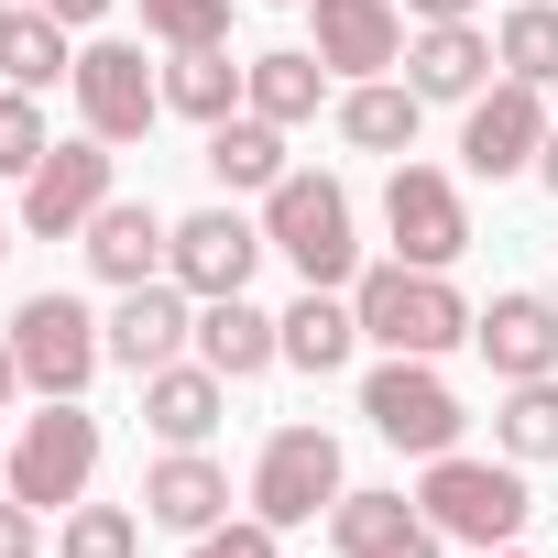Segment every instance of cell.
Here are the masks:
<instances>
[{
	"mask_svg": "<svg viewBox=\"0 0 558 558\" xmlns=\"http://www.w3.org/2000/svg\"><path fill=\"white\" fill-rule=\"evenodd\" d=\"M12 395H34V384H23V362H12V329H0V416H12Z\"/></svg>",
	"mask_w": 558,
	"mask_h": 558,
	"instance_id": "obj_36",
	"label": "cell"
},
{
	"mask_svg": "<svg viewBox=\"0 0 558 558\" xmlns=\"http://www.w3.org/2000/svg\"><path fill=\"white\" fill-rule=\"evenodd\" d=\"M493 66H504V56H493L482 23H416V34H405V88H416V99H460V110H471V99L493 88Z\"/></svg>",
	"mask_w": 558,
	"mask_h": 558,
	"instance_id": "obj_17",
	"label": "cell"
},
{
	"mask_svg": "<svg viewBox=\"0 0 558 558\" xmlns=\"http://www.w3.org/2000/svg\"><path fill=\"white\" fill-rule=\"evenodd\" d=\"M471 351L493 362V384H536V373H558V296L504 286V296L471 318Z\"/></svg>",
	"mask_w": 558,
	"mask_h": 558,
	"instance_id": "obj_14",
	"label": "cell"
},
{
	"mask_svg": "<svg viewBox=\"0 0 558 558\" xmlns=\"http://www.w3.org/2000/svg\"><path fill=\"white\" fill-rule=\"evenodd\" d=\"M77 121L99 132V143H143L154 121H165V77L143 66V45H121V34H99V45H77Z\"/></svg>",
	"mask_w": 558,
	"mask_h": 558,
	"instance_id": "obj_9",
	"label": "cell"
},
{
	"mask_svg": "<svg viewBox=\"0 0 558 558\" xmlns=\"http://www.w3.org/2000/svg\"><path fill=\"white\" fill-rule=\"evenodd\" d=\"M536 186H547V197H558V132H547V154H536Z\"/></svg>",
	"mask_w": 558,
	"mask_h": 558,
	"instance_id": "obj_38",
	"label": "cell"
},
{
	"mask_svg": "<svg viewBox=\"0 0 558 558\" xmlns=\"http://www.w3.org/2000/svg\"><path fill=\"white\" fill-rule=\"evenodd\" d=\"M416 504H427V525L449 536V547H514L525 536V514H536V493H525V460H471V449H438L427 460V482H416Z\"/></svg>",
	"mask_w": 558,
	"mask_h": 558,
	"instance_id": "obj_2",
	"label": "cell"
},
{
	"mask_svg": "<svg viewBox=\"0 0 558 558\" xmlns=\"http://www.w3.org/2000/svg\"><path fill=\"white\" fill-rule=\"evenodd\" d=\"M274 12H296V0H274Z\"/></svg>",
	"mask_w": 558,
	"mask_h": 558,
	"instance_id": "obj_41",
	"label": "cell"
},
{
	"mask_svg": "<svg viewBox=\"0 0 558 558\" xmlns=\"http://www.w3.org/2000/svg\"><path fill=\"white\" fill-rule=\"evenodd\" d=\"M416 23H471V0H405Z\"/></svg>",
	"mask_w": 558,
	"mask_h": 558,
	"instance_id": "obj_37",
	"label": "cell"
},
{
	"mask_svg": "<svg viewBox=\"0 0 558 558\" xmlns=\"http://www.w3.org/2000/svg\"><path fill=\"white\" fill-rule=\"evenodd\" d=\"M143 34H154L165 56H186V45H230V0H143Z\"/></svg>",
	"mask_w": 558,
	"mask_h": 558,
	"instance_id": "obj_32",
	"label": "cell"
},
{
	"mask_svg": "<svg viewBox=\"0 0 558 558\" xmlns=\"http://www.w3.org/2000/svg\"><path fill=\"white\" fill-rule=\"evenodd\" d=\"M197 362H208L219 384H252V373L286 362V318H263L252 296H208V307H197Z\"/></svg>",
	"mask_w": 558,
	"mask_h": 558,
	"instance_id": "obj_21",
	"label": "cell"
},
{
	"mask_svg": "<svg viewBox=\"0 0 558 558\" xmlns=\"http://www.w3.org/2000/svg\"><path fill=\"white\" fill-rule=\"evenodd\" d=\"M547 88H525V77H493L482 99H471V121H460V175H536V154H547Z\"/></svg>",
	"mask_w": 558,
	"mask_h": 558,
	"instance_id": "obj_10",
	"label": "cell"
},
{
	"mask_svg": "<svg viewBox=\"0 0 558 558\" xmlns=\"http://www.w3.org/2000/svg\"><path fill=\"white\" fill-rule=\"evenodd\" d=\"M110 165H121V143H99V132L56 143V154L23 175V230H34V241H77V230L110 208Z\"/></svg>",
	"mask_w": 558,
	"mask_h": 558,
	"instance_id": "obj_11",
	"label": "cell"
},
{
	"mask_svg": "<svg viewBox=\"0 0 558 558\" xmlns=\"http://www.w3.org/2000/svg\"><path fill=\"white\" fill-rule=\"evenodd\" d=\"M0 558H45V514L23 493H0Z\"/></svg>",
	"mask_w": 558,
	"mask_h": 558,
	"instance_id": "obj_34",
	"label": "cell"
},
{
	"mask_svg": "<svg viewBox=\"0 0 558 558\" xmlns=\"http://www.w3.org/2000/svg\"><path fill=\"white\" fill-rule=\"evenodd\" d=\"M45 12H56L66 34H88V23H110V0H45Z\"/></svg>",
	"mask_w": 558,
	"mask_h": 558,
	"instance_id": "obj_35",
	"label": "cell"
},
{
	"mask_svg": "<svg viewBox=\"0 0 558 558\" xmlns=\"http://www.w3.org/2000/svg\"><path fill=\"white\" fill-rule=\"evenodd\" d=\"M493 558H525V547H493Z\"/></svg>",
	"mask_w": 558,
	"mask_h": 558,
	"instance_id": "obj_40",
	"label": "cell"
},
{
	"mask_svg": "<svg viewBox=\"0 0 558 558\" xmlns=\"http://www.w3.org/2000/svg\"><path fill=\"white\" fill-rule=\"evenodd\" d=\"M0 252H12V230H0Z\"/></svg>",
	"mask_w": 558,
	"mask_h": 558,
	"instance_id": "obj_42",
	"label": "cell"
},
{
	"mask_svg": "<svg viewBox=\"0 0 558 558\" xmlns=\"http://www.w3.org/2000/svg\"><path fill=\"white\" fill-rule=\"evenodd\" d=\"M56 77H77V45H66V23L45 12V0H23V12H0V88H56Z\"/></svg>",
	"mask_w": 558,
	"mask_h": 558,
	"instance_id": "obj_26",
	"label": "cell"
},
{
	"mask_svg": "<svg viewBox=\"0 0 558 558\" xmlns=\"http://www.w3.org/2000/svg\"><path fill=\"white\" fill-rule=\"evenodd\" d=\"M493 449L504 460H558V373H536V384H504V405H493Z\"/></svg>",
	"mask_w": 558,
	"mask_h": 558,
	"instance_id": "obj_28",
	"label": "cell"
},
{
	"mask_svg": "<svg viewBox=\"0 0 558 558\" xmlns=\"http://www.w3.org/2000/svg\"><path fill=\"white\" fill-rule=\"evenodd\" d=\"M329 121H340V143H351V154H416L427 99H416V88H395V77H351Z\"/></svg>",
	"mask_w": 558,
	"mask_h": 558,
	"instance_id": "obj_24",
	"label": "cell"
},
{
	"mask_svg": "<svg viewBox=\"0 0 558 558\" xmlns=\"http://www.w3.org/2000/svg\"><path fill=\"white\" fill-rule=\"evenodd\" d=\"M329 547H340V558H438L449 536L427 525L416 493H340V504H329Z\"/></svg>",
	"mask_w": 558,
	"mask_h": 558,
	"instance_id": "obj_15",
	"label": "cell"
},
{
	"mask_svg": "<svg viewBox=\"0 0 558 558\" xmlns=\"http://www.w3.org/2000/svg\"><path fill=\"white\" fill-rule=\"evenodd\" d=\"M318 99H329V66H318V45H274V56H252V99L241 110H263V121H318Z\"/></svg>",
	"mask_w": 558,
	"mask_h": 558,
	"instance_id": "obj_27",
	"label": "cell"
},
{
	"mask_svg": "<svg viewBox=\"0 0 558 558\" xmlns=\"http://www.w3.org/2000/svg\"><path fill=\"white\" fill-rule=\"evenodd\" d=\"M77 252H88L99 286H154L165 252H175V219H154V197H110V208L77 230Z\"/></svg>",
	"mask_w": 558,
	"mask_h": 558,
	"instance_id": "obj_16",
	"label": "cell"
},
{
	"mask_svg": "<svg viewBox=\"0 0 558 558\" xmlns=\"http://www.w3.org/2000/svg\"><path fill=\"white\" fill-rule=\"evenodd\" d=\"M340 493H351V471H340V438H329V427H274L263 460H252V493H241V504H252L263 525L296 536V525H318Z\"/></svg>",
	"mask_w": 558,
	"mask_h": 558,
	"instance_id": "obj_7",
	"label": "cell"
},
{
	"mask_svg": "<svg viewBox=\"0 0 558 558\" xmlns=\"http://www.w3.org/2000/svg\"><path fill=\"white\" fill-rule=\"evenodd\" d=\"M56 558H143V514L132 504H66L56 514Z\"/></svg>",
	"mask_w": 558,
	"mask_h": 558,
	"instance_id": "obj_30",
	"label": "cell"
},
{
	"mask_svg": "<svg viewBox=\"0 0 558 558\" xmlns=\"http://www.w3.org/2000/svg\"><path fill=\"white\" fill-rule=\"evenodd\" d=\"M12 362H23L34 395H88L99 362H110V318H88V296L45 286V296L12 307Z\"/></svg>",
	"mask_w": 558,
	"mask_h": 558,
	"instance_id": "obj_5",
	"label": "cell"
},
{
	"mask_svg": "<svg viewBox=\"0 0 558 558\" xmlns=\"http://www.w3.org/2000/svg\"><path fill=\"white\" fill-rule=\"evenodd\" d=\"M263 241L286 252L307 286H351V274H362V219H351L340 175H286L263 197Z\"/></svg>",
	"mask_w": 558,
	"mask_h": 558,
	"instance_id": "obj_3",
	"label": "cell"
},
{
	"mask_svg": "<svg viewBox=\"0 0 558 558\" xmlns=\"http://www.w3.org/2000/svg\"><path fill=\"white\" fill-rule=\"evenodd\" d=\"M307 12H318V66L329 77L405 66V12H395V0H307Z\"/></svg>",
	"mask_w": 558,
	"mask_h": 558,
	"instance_id": "obj_18",
	"label": "cell"
},
{
	"mask_svg": "<svg viewBox=\"0 0 558 558\" xmlns=\"http://www.w3.org/2000/svg\"><path fill=\"white\" fill-rule=\"evenodd\" d=\"M351 351H362L351 286H307V296L286 307V362H296V373H351Z\"/></svg>",
	"mask_w": 558,
	"mask_h": 558,
	"instance_id": "obj_25",
	"label": "cell"
},
{
	"mask_svg": "<svg viewBox=\"0 0 558 558\" xmlns=\"http://www.w3.org/2000/svg\"><path fill=\"white\" fill-rule=\"evenodd\" d=\"M351 307H362V340L373 351H405V362H449L471 340V318H482L449 274H427V263H362L351 274Z\"/></svg>",
	"mask_w": 558,
	"mask_h": 558,
	"instance_id": "obj_1",
	"label": "cell"
},
{
	"mask_svg": "<svg viewBox=\"0 0 558 558\" xmlns=\"http://www.w3.org/2000/svg\"><path fill=\"white\" fill-rule=\"evenodd\" d=\"M186 340H197V296L175 286V274L121 286V307H110V362L121 373H165V362H186Z\"/></svg>",
	"mask_w": 558,
	"mask_h": 558,
	"instance_id": "obj_13",
	"label": "cell"
},
{
	"mask_svg": "<svg viewBox=\"0 0 558 558\" xmlns=\"http://www.w3.org/2000/svg\"><path fill=\"white\" fill-rule=\"evenodd\" d=\"M219 405H230V384H219L208 362H165V373H143V427H154L165 449H208Z\"/></svg>",
	"mask_w": 558,
	"mask_h": 558,
	"instance_id": "obj_22",
	"label": "cell"
},
{
	"mask_svg": "<svg viewBox=\"0 0 558 558\" xmlns=\"http://www.w3.org/2000/svg\"><path fill=\"white\" fill-rule=\"evenodd\" d=\"M274 241H263V219H241L230 197L219 208H186L175 219V252H165V274L208 307V296H252V263H263Z\"/></svg>",
	"mask_w": 558,
	"mask_h": 558,
	"instance_id": "obj_12",
	"label": "cell"
},
{
	"mask_svg": "<svg viewBox=\"0 0 558 558\" xmlns=\"http://www.w3.org/2000/svg\"><path fill=\"white\" fill-rule=\"evenodd\" d=\"M143 525H175V536L230 525V471H219L208 449H165V460L143 471Z\"/></svg>",
	"mask_w": 558,
	"mask_h": 558,
	"instance_id": "obj_19",
	"label": "cell"
},
{
	"mask_svg": "<svg viewBox=\"0 0 558 558\" xmlns=\"http://www.w3.org/2000/svg\"><path fill=\"white\" fill-rule=\"evenodd\" d=\"M493 56H504V77L558 88V0H514V12H504V34H493Z\"/></svg>",
	"mask_w": 558,
	"mask_h": 558,
	"instance_id": "obj_29",
	"label": "cell"
},
{
	"mask_svg": "<svg viewBox=\"0 0 558 558\" xmlns=\"http://www.w3.org/2000/svg\"><path fill=\"white\" fill-rule=\"evenodd\" d=\"M384 230H395V263L449 274V263L471 252V197H460V175H449V165H405V154H395V175H384Z\"/></svg>",
	"mask_w": 558,
	"mask_h": 558,
	"instance_id": "obj_8",
	"label": "cell"
},
{
	"mask_svg": "<svg viewBox=\"0 0 558 558\" xmlns=\"http://www.w3.org/2000/svg\"><path fill=\"white\" fill-rule=\"evenodd\" d=\"M208 175H219V197H274L296 165H286V121H263V110H230V121H208V154H197Z\"/></svg>",
	"mask_w": 558,
	"mask_h": 558,
	"instance_id": "obj_20",
	"label": "cell"
},
{
	"mask_svg": "<svg viewBox=\"0 0 558 558\" xmlns=\"http://www.w3.org/2000/svg\"><path fill=\"white\" fill-rule=\"evenodd\" d=\"M45 154H56V132H45V99H34V88H0V186H23Z\"/></svg>",
	"mask_w": 558,
	"mask_h": 558,
	"instance_id": "obj_31",
	"label": "cell"
},
{
	"mask_svg": "<svg viewBox=\"0 0 558 558\" xmlns=\"http://www.w3.org/2000/svg\"><path fill=\"white\" fill-rule=\"evenodd\" d=\"M252 99V56H230V45H186V56H165V110L175 121H230Z\"/></svg>",
	"mask_w": 558,
	"mask_h": 558,
	"instance_id": "obj_23",
	"label": "cell"
},
{
	"mask_svg": "<svg viewBox=\"0 0 558 558\" xmlns=\"http://www.w3.org/2000/svg\"><path fill=\"white\" fill-rule=\"evenodd\" d=\"M88 482H99V416H88V395H45L12 427V493L34 514H66V504H88Z\"/></svg>",
	"mask_w": 558,
	"mask_h": 558,
	"instance_id": "obj_4",
	"label": "cell"
},
{
	"mask_svg": "<svg viewBox=\"0 0 558 558\" xmlns=\"http://www.w3.org/2000/svg\"><path fill=\"white\" fill-rule=\"evenodd\" d=\"M362 416H373V438L384 449H405V460H438V449H460V395H449V373L438 362H405V351H384L373 373H362Z\"/></svg>",
	"mask_w": 558,
	"mask_h": 558,
	"instance_id": "obj_6",
	"label": "cell"
},
{
	"mask_svg": "<svg viewBox=\"0 0 558 558\" xmlns=\"http://www.w3.org/2000/svg\"><path fill=\"white\" fill-rule=\"evenodd\" d=\"M0 493H12V438H0Z\"/></svg>",
	"mask_w": 558,
	"mask_h": 558,
	"instance_id": "obj_39",
	"label": "cell"
},
{
	"mask_svg": "<svg viewBox=\"0 0 558 558\" xmlns=\"http://www.w3.org/2000/svg\"><path fill=\"white\" fill-rule=\"evenodd\" d=\"M186 558H286V525H263V514H230V525L186 536Z\"/></svg>",
	"mask_w": 558,
	"mask_h": 558,
	"instance_id": "obj_33",
	"label": "cell"
}]
</instances>
